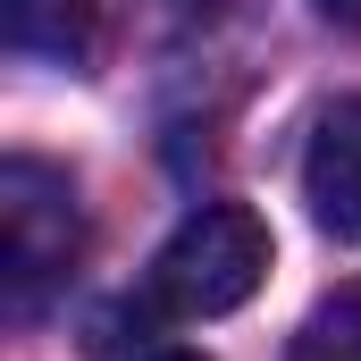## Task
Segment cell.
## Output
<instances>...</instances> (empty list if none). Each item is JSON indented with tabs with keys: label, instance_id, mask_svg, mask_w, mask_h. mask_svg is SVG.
<instances>
[{
	"label": "cell",
	"instance_id": "obj_4",
	"mask_svg": "<svg viewBox=\"0 0 361 361\" xmlns=\"http://www.w3.org/2000/svg\"><path fill=\"white\" fill-rule=\"evenodd\" d=\"M294 361H361V286H336V294L302 319Z\"/></svg>",
	"mask_w": 361,
	"mask_h": 361
},
{
	"label": "cell",
	"instance_id": "obj_6",
	"mask_svg": "<svg viewBox=\"0 0 361 361\" xmlns=\"http://www.w3.org/2000/svg\"><path fill=\"white\" fill-rule=\"evenodd\" d=\"M169 8H177V17H227L235 0H169Z\"/></svg>",
	"mask_w": 361,
	"mask_h": 361
},
{
	"label": "cell",
	"instance_id": "obj_5",
	"mask_svg": "<svg viewBox=\"0 0 361 361\" xmlns=\"http://www.w3.org/2000/svg\"><path fill=\"white\" fill-rule=\"evenodd\" d=\"M328 25H345V34H361V0H311Z\"/></svg>",
	"mask_w": 361,
	"mask_h": 361
},
{
	"label": "cell",
	"instance_id": "obj_2",
	"mask_svg": "<svg viewBox=\"0 0 361 361\" xmlns=\"http://www.w3.org/2000/svg\"><path fill=\"white\" fill-rule=\"evenodd\" d=\"M85 261V210L76 185L42 160H8L0 169V286H8V319H34L68 269Z\"/></svg>",
	"mask_w": 361,
	"mask_h": 361
},
{
	"label": "cell",
	"instance_id": "obj_3",
	"mask_svg": "<svg viewBox=\"0 0 361 361\" xmlns=\"http://www.w3.org/2000/svg\"><path fill=\"white\" fill-rule=\"evenodd\" d=\"M302 202L328 235H361V101H336L311 126L302 152Z\"/></svg>",
	"mask_w": 361,
	"mask_h": 361
},
{
	"label": "cell",
	"instance_id": "obj_1",
	"mask_svg": "<svg viewBox=\"0 0 361 361\" xmlns=\"http://www.w3.org/2000/svg\"><path fill=\"white\" fill-rule=\"evenodd\" d=\"M261 277H269V227L244 202H210L160 244L152 311L160 319H227L235 302H252Z\"/></svg>",
	"mask_w": 361,
	"mask_h": 361
},
{
	"label": "cell",
	"instance_id": "obj_7",
	"mask_svg": "<svg viewBox=\"0 0 361 361\" xmlns=\"http://www.w3.org/2000/svg\"><path fill=\"white\" fill-rule=\"evenodd\" d=\"M152 361H193V353H152Z\"/></svg>",
	"mask_w": 361,
	"mask_h": 361
}]
</instances>
